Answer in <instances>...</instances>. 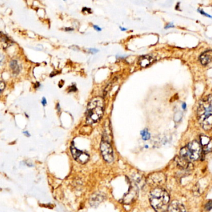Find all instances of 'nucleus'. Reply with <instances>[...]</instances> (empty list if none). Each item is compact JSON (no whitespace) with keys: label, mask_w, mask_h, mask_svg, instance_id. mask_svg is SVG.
<instances>
[{"label":"nucleus","mask_w":212,"mask_h":212,"mask_svg":"<svg viewBox=\"0 0 212 212\" xmlns=\"http://www.w3.org/2000/svg\"><path fill=\"white\" fill-rule=\"evenodd\" d=\"M198 11H199V13H200V14H202V15H204V16H206V17H209V18H211V16H210V15H208V14H207L206 13H205L203 10H198Z\"/></svg>","instance_id":"19"},{"label":"nucleus","mask_w":212,"mask_h":212,"mask_svg":"<svg viewBox=\"0 0 212 212\" xmlns=\"http://www.w3.org/2000/svg\"><path fill=\"white\" fill-rule=\"evenodd\" d=\"M155 59L150 55H144L140 58L138 60L139 65L142 68H146L151 65L154 62Z\"/></svg>","instance_id":"10"},{"label":"nucleus","mask_w":212,"mask_h":212,"mask_svg":"<svg viewBox=\"0 0 212 212\" xmlns=\"http://www.w3.org/2000/svg\"><path fill=\"white\" fill-rule=\"evenodd\" d=\"M24 135H26L27 137H29L30 136V134L28 133V132H24Z\"/></svg>","instance_id":"26"},{"label":"nucleus","mask_w":212,"mask_h":212,"mask_svg":"<svg viewBox=\"0 0 212 212\" xmlns=\"http://www.w3.org/2000/svg\"><path fill=\"white\" fill-rule=\"evenodd\" d=\"M93 28L96 31H98V32H100L102 31V29L100 27H99L97 25H94L93 26Z\"/></svg>","instance_id":"20"},{"label":"nucleus","mask_w":212,"mask_h":212,"mask_svg":"<svg viewBox=\"0 0 212 212\" xmlns=\"http://www.w3.org/2000/svg\"><path fill=\"white\" fill-rule=\"evenodd\" d=\"M140 134L141 135L142 139L143 140H145V141H146V140H149L150 138V133H149V132H148L147 128L141 131Z\"/></svg>","instance_id":"14"},{"label":"nucleus","mask_w":212,"mask_h":212,"mask_svg":"<svg viewBox=\"0 0 212 212\" xmlns=\"http://www.w3.org/2000/svg\"><path fill=\"white\" fill-rule=\"evenodd\" d=\"M171 27H174V25L172 24H168L165 27V29H169V28H171Z\"/></svg>","instance_id":"22"},{"label":"nucleus","mask_w":212,"mask_h":212,"mask_svg":"<svg viewBox=\"0 0 212 212\" xmlns=\"http://www.w3.org/2000/svg\"><path fill=\"white\" fill-rule=\"evenodd\" d=\"M70 149H71V152L73 155V157L77 162L81 164H85L88 161L89 159V154L86 153V152H84L83 151L78 149L75 146L73 142L71 145Z\"/></svg>","instance_id":"6"},{"label":"nucleus","mask_w":212,"mask_h":212,"mask_svg":"<svg viewBox=\"0 0 212 212\" xmlns=\"http://www.w3.org/2000/svg\"><path fill=\"white\" fill-rule=\"evenodd\" d=\"M205 208L206 210H210L211 209H212V200H210L206 203Z\"/></svg>","instance_id":"15"},{"label":"nucleus","mask_w":212,"mask_h":212,"mask_svg":"<svg viewBox=\"0 0 212 212\" xmlns=\"http://www.w3.org/2000/svg\"><path fill=\"white\" fill-rule=\"evenodd\" d=\"M104 102L101 97H94L88 104L86 111V121L89 124L98 122L104 113Z\"/></svg>","instance_id":"3"},{"label":"nucleus","mask_w":212,"mask_h":212,"mask_svg":"<svg viewBox=\"0 0 212 212\" xmlns=\"http://www.w3.org/2000/svg\"><path fill=\"white\" fill-rule=\"evenodd\" d=\"M197 118L205 130L208 131L212 128V95L206 96L200 102Z\"/></svg>","instance_id":"1"},{"label":"nucleus","mask_w":212,"mask_h":212,"mask_svg":"<svg viewBox=\"0 0 212 212\" xmlns=\"http://www.w3.org/2000/svg\"><path fill=\"white\" fill-rule=\"evenodd\" d=\"M10 68H11L12 72L14 75H18L19 73L21 68H20V67H19L17 61L12 60L10 62Z\"/></svg>","instance_id":"13"},{"label":"nucleus","mask_w":212,"mask_h":212,"mask_svg":"<svg viewBox=\"0 0 212 212\" xmlns=\"http://www.w3.org/2000/svg\"><path fill=\"white\" fill-rule=\"evenodd\" d=\"M42 104L43 106H45V105L47 104V100L45 97H43L42 98Z\"/></svg>","instance_id":"21"},{"label":"nucleus","mask_w":212,"mask_h":212,"mask_svg":"<svg viewBox=\"0 0 212 212\" xmlns=\"http://www.w3.org/2000/svg\"><path fill=\"white\" fill-rule=\"evenodd\" d=\"M5 88V83L2 80H0V91H3Z\"/></svg>","instance_id":"16"},{"label":"nucleus","mask_w":212,"mask_h":212,"mask_svg":"<svg viewBox=\"0 0 212 212\" xmlns=\"http://www.w3.org/2000/svg\"><path fill=\"white\" fill-rule=\"evenodd\" d=\"M89 51L90 53H91V54H96V53H97L99 51V50L96 49V48H90V49H89Z\"/></svg>","instance_id":"18"},{"label":"nucleus","mask_w":212,"mask_h":212,"mask_svg":"<svg viewBox=\"0 0 212 212\" xmlns=\"http://www.w3.org/2000/svg\"><path fill=\"white\" fill-rule=\"evenodd\" d=\"M166 176L162 173H155L150 174L148 177V182L151 186H161L165 183Z\"/></svg>","instance_id":"7"},{"label":"nucleus","mask_w":212,"mask_h":212,"mask_svg":"<svg viewBox=\"0 0 212 212\" xmlns=\"http://www.w3.org/2000/svg\"><path fill=\"white\" fill-rule=\"evenodd\" d=\"M182 109H186V103H184V104H182Z\"/></svg>","instance_id":"25"},{"label":"nucleus","mask_w":212,"mask_h":212,"mask_svg":"<svg viewBox=\"0 0 212 212\" xmlns=\"http://www.w3.org/2000/svg\"><path fill=\"white\" fill-rule=\"evenodd\" d=\"M200 61L203 65H206L212 62V50H208L200 55Z\"/></svg>","instance_id":"11"},{"label":"nucleus","mask_w":212,"mask_h":212,"mask_svg":"<svg viewBox=\"0 0 212 212\" xmlns=\"http://www.w3.org/2000/svg\"><path fill=\"white\" fill-rule=\"evenodd\" d=\"M202 153V146L197 141H193L181 149L180 156L190 161H195L200 157Z\"/></svg>","instance_id":"4"},{"label":"nucleus","mask_w":212,"mask_h":212,"mask_svg":"<svg viewBox=\"0 0 212 212\" xmlns=\"http://www.w3.org/2000/svg\"><path fill=\"white\" fill-rule=\"evenodd\" d=\"M200 145L202 146V151L205 153H208L212 151V140L205 135L200 137Z\"/></svg>","instance_id":"8"},{"label":"nucleus","mask_w":212,"mask_h":212,"mask_svg":"<svg viewBox=\"0 0 212 212\" xmlns=\"http://www.w3.org/2000/svg\"><path fill=\"white\" fill-rule=\"evenodd\" d=\"M168 212H186L184 206L177 201L173 202L168 206Z\"/></svg>","instance_id":"9"},{"label":"nucleus","mask_w":212,"mask_h":212,"mask_svg":"<svg viewBox=\"0 0 212 212\" xmlns=\"http://www.w3.org/2000/svg\"><path fill=\"white\" fill-rule=\"evenodd\" d=\"M73 29H72V28H69V27H67V28L65 29V31H73Z\"/></svg>","instance_id":"23"},{"label":"nucleus","mask_w":212,"mask_h":212,"mask_svg":"<svg viewBox=\"0 0 212 212\" xmlns=\"http://www.w3.org/2000/svg\"><path fill=\"white\" fill-rule=\"evenodd\" d=\"M69 92H75L77 91V88L76 87V86H71L69 87Z\"/></svg>","instance_id":"17"},{"label":"nucleus","mask_w":212,"mask_h":212,"mask_svg":"<svg viewBox=\"0 0 212 212\" xmlns=\"http://www.w3.org/2000/svg\"><path fill=\"white\" fill-rule=\"evenodd\" d=\"M145 148H148V145H145Z\"/></svg>","instance_id":"27"},{"label":"nucleus","mask_w":212,"mask_h":212,"mask_svg":"<svg viewBox=\"0 0 212 212\" xmlns=\"http://www.w3.org/2000/svg\"><path fill=\"white\" fill-rule=\"evenodd\" d=\"M100 148L104 160L108 163H112L114 160V155L112 148L110 142L102 140Z\"/></svg>","instance_id":"5"},{"label":"nucleus","mask_w":212,"mask_h":212,"mask_svg":"<svg viewBox=\"0 0 212 212\" xmlns=\"http://www.w3.org/2000/svg\"><path fill=\"white\" fill-rule=\"evenodd\" d=\"M120 29L122 31H126L127 29V28H125V27H120Z\"/></svg>","instance_id":"24"},{"label":"nucleus","mask_w":212,"mask_h":212,"mask_svg":"<svg viewBox=\"0 0 212 212\" xmlns=\"http://www.w3.org/2000/svg\"><path fill=\"white\" fill-rule=\"evenodd\" d=\"M177 163L179 167L182 168V169H187L189 168L190 163L187 159L184 158L181 156H179L177 157Z\"/></svg>","instance_id":"12"},{"label":"nucleus","mask_w":212,"mask_h":212,"mask_svg":"<svg viewBox=\"0 0 212 212\" xmlns=\"http://www.w3.org/2000/svg\"><path fill=\"white\" fill-rule=\"evenodd\" d=\"M149 201L156 212H165L169 205V195L165 189L156 187L150 192Z\"/></svg>","instance_id":"2"},{"label":"nucleus","mask_w":212,"mask_h":212,"mask_svg":"<svg viewBox=\"0 0 212 212\" xmlns=\"http://www.w3.org/2000/svg\"><path fill=\"white\" fill-rule=\"evenodd\" d=\"M64 1H65V0H64Z\"/></svg>","instance_id":"28"}]
</instances>
